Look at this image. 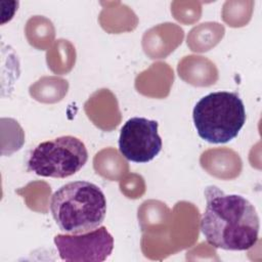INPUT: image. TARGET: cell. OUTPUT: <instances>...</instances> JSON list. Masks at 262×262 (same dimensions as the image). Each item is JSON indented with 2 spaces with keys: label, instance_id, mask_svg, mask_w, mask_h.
<instances>
[{
  "label": "cell",
  "instance_id": "7a4b0ae2",
  "mask_svg": "<svg viewBox=\"0 0 262 262\" xmlns=\"http://www.w3.org/2000/svg\"><path fill=\"white\" fill-rule=\"evenodd\" d=\"M49 208L61 231L79 234L101 226L106 214V199L99 186L79 180L69 182L54 191Z\"/></svg>",
  "mask_w": 262,
  "mask_h": 262
},
{
  "label": "cell",
  "instance_id": "6da1fadb",
  "mask_svg": "<svg viewBox=\"0 0 262 262\" xmlns=\"http://www.w3.org/2000/svg\"><path fill=\"white\" fill-rule=\"evenodd\" d=\"M206 208L201 231L208 244L227 251H246L259 239L260 219L254 205L239 194H226L216 185L205 188Z\"/></svg>",
  "mask_w": 262,
  "mask_h": 262
},
{
  "label": "cell",
  "instance_id": "277c9868",
  "mask_svg": "<svg viewBox=\"0 0 262 262\" xmlns=\"http://www.w3.org/2000/svg\"><path fill=\"white\" fill-rule=\"evenodd\" d=\"M87 160L85 143L76 136L63 135L36 145L29 155L27 166L38 176L66 178L79 172Z\"/></svg>",
  "mask_w": 262,
  "mask_h": 262
},
{
  "label": "cell",
  "instance_id": "3957f363",
  "mask_svg": "<svg viewBox=\"0 0 262 262\" xmlns=\"http://www.w3.org/2000/svg\"><path fill=\"white\" fill-rule=\"evenodd\" d=\"M246 119L245 104L237 92H211L202 97L192 111L199 136L213 144H223L234 139Z\"/></svg>",
  "mask_w": 262,
  "mask_h": 262
},
{
  "label": "cell",
  "instance_id": "5b68a950",
  "mask_svg": "<svg viewBox=\"0 0 262 262\" xmlns=\"http://www.w3.org/2000/svg\"><path fill=\"white\" fill-rule=\"evenodd\" d=\"M159 123L143 117L129 119L121 128L119 150L128 161L147 163L162 150L163 141L158 132Z\"/></svg>",
  "mask_w": 262,
  "mask_h": 262
},
{
  "label": "cell",
  "instance_id": "8992f818",
  "mask_svg": "<svg viewBox=\"0 0 262 262\" xmlns=\"http://www.w3.org/2000/svg\"><path fill=\"white\" fill-rule=\"evenodd\" d=\"M59 257L69 262H101L114 249V237L105 226L79 234H57L53 238Z\"/></svg>",
  "mask_w": 262,
  "mask_h": 262
}]
</instances>
